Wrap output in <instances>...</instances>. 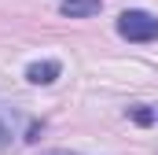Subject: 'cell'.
Listing matches in <instances>:
<instances>
[{"mask_svg":"<svg viewBox=\"0 0 158 155\" xmlns=\"http://www.w3.org/2000/svg\"><path fill=\"white\" fill-rule=\"evenodd\" d=\"M26 78H30L33 85H52V81L59 78V63H52V59H48V63H33V67L26 70Z\"/></svg>","mask_w":158,"mask_h":155,"instance_id":"cell-3","label":"cell"},{"mask_svg":"<svg viewBox=\"0 0 158 155\" xmlns=\"http://www.w3.org/2000/svg\"><path fill=\"white\" fill-rule=\"evenodd\" d=\"M99 7H103L99 0H63V4H59V11L70 15V19H88V15H96Z\"/></svg>","mask_w":158,"mask_h":155,"instance_id":"cell-2","label":"cell"},{"mask_svg":"<svg viewBox=\"0 0 158 155\" xmlns=\"http://www.w3.org/2000/svg\"><path fill=\"white\" fill-rule=\"evenodd\" d=\"M129 115H132V122H136V126H151V122L158 118V111H151V107H132Z\"/></svg>","mask_w":158,"mask_h":155,"instance_id":"cell-5","label":"cell"},{"mask_svg":"<svg viewBox=\"0 0 158 155\" xmlns=\"http://www.w3.org/2000/svg\"><path fill=\"white\" fill-rule=\"evenodd\" d=\"M118 33L125 41H155L158 37V19L147 11H121Z\"/></svg>","mask_w":158,"mask_h":155,"instance_id":"cell-1","label":"cell"},{"mask_svg":"<svg viewBox=\"0 0 158 155\" xmlns=\"http://www.w3.org/2000/svg\"><path fill=\"white\" fill-rule=\"evenodd\" d=\"M11 137H15V111H11V115L0 111V152L11 144Z\"/></svg>","mask_w":158,"mask_h":155,"instance_id":"cell-4","label":"cell"},{"mask_svg":"<svg viewBox=\"0 0 158 155\" xmlns=\"http://www.w3.org/2000/svg\"><path fill=\"white\" fill-rule=\"evenodd\" d=\"M55 155H63V152H55Z\"/></svg>","mask_w":158,"mask_h":155,"instance_id":"cell-6","label":"cell"}]
</instances>
